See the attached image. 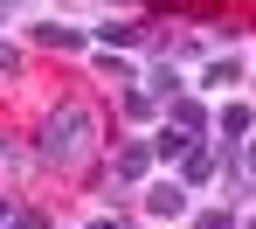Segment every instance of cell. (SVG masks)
Segmentation results:
<instances>
[{
    "mask_svg": "<svg viewBox=\"0 0 256 229\" xmlns=\"http://www.w3.org/2000/svg\"><path fill=\"white\" fill-rule=\"evenodd\" d=\"M35 160L42 167H90L97 160V146H104V118H97V104H48L42 118H35Z\"/></svg>",
    "mask_w": 256,
    "mask_h": 229,
    "instance_id": "6da1fadb",
    "label": "cell"
},
{
    "mask_svg": "<svg viewBox=\"0 0 256 229\" xmlns=\"http://www.w3.org/2000/svg\"><path fill=\"white\" fill-rule=\"evenodd\" d=\"M173 167H180L173 181H180V187H187V194H194V187H208L214 174H222V153H214V139H194V146H187V153H180Z\"/></svg>",
    "mask_w": 256,
    "mask_h": 229,
    "instance_id": "7a4b0ae2",
    "label": "cell"
},
{
    "mask_svg": "<svg viewBox=\"0 0 256 229\" xmlns=\"http://www.w3.org/2000/svg\"><path fill=\"white\" fill-rule=\"evenodd\" d=\"M152 167H160V160H152V139H125V146H118V160H111V181L146 187V181H152Z\"/></svg>",
    "mask_w": 256,
    "mask_h": 229,
    "instance_id": "3957f363",
    "label": "cell"
},
{
    "mask_svg": "<svg viewBox=\"0 0 256 229\" xmlns=\"http://www.w3.org/2000/svg\"><path fill=\"white\" fill-rule=\"evenodd\" d=\"M160 111H166V125H173V132H187V139H208V125H214V111L201 104V97H187V91L166 97Z\"/></svg>",
    "mask_w": 256,
    "mask_h": 229,
    "instance_id": "277c9868",
    "label": "cell"
},
{
    "mask_svg": "<svg viewBox=\"0 0 256 229\" xmlns=\"http://www.w3.org/2000/svg\"><path fill=\"white\" fill-rule=\"evenodd\" d=\"M194 201H187V187L180 181H146V215H160V222H180Z\"/></svg>",
    "mask_w": 256,
    "mask_h": 229,
    "instance_id": "5b68a950",
    "label": "cell"
},
{
    "mask_svg": "<svg viewBox=\"0 0 256 229\" xmlns=\"http://www.w3.org/2000/svg\"><path fill=\"white\" fill-rule=\"evenodd\" d=\"M28 42H35V49H62V56H84L90 35H84V28H70V21H35Z\"/></svg>",
    "mask_w": 256,
    "mask_h": 229,
    "instance_id": "8992f818",
    "label": "cell"
},
{
    "mask_svg": "<svg viewBox=\"0 0 256 229\" xmlns=\"http://www.w3.org/2000/svg\"><path fill=\"white\" fill-rule=\"evenodd\" d=\"M35 167H42V160H35V146H28L21 132H7V125H0V181H21V174H35Z\"/></svg>",
    "mask_w": 256,
    "mask_h": 229,
    "instance_id": "52a82bcc",
    "label": "cell"
},
{
    "mask_svg": "<svg viewBox=\"0 0 256 229\" xmlns=\"http://www.w3.org/2000/svg\"><path fill=\"white\" fill-rule=\"evenodd\" d=\"M228 84H242V56L236 49H214L201 63V91H228Z\"/></svg>",
    "mask_w": 256,
    "mask_h": 229,
    "instance_id": "ba28073f",
    "label": "cell"
},
{
    "mask_svg": "<svg viewBox=\"0 0 256 229\" xmlns=\"http://www.w3.org/2000/svg\"><path fill=\"white\" fill-rule=\"evenodd\" d=\"M214 125H222V146H242V139L256 132V104H242V97H228Z\"/></svg>",
    "mask_w": 256,
    "mask_h": 229,
    "instance_id": "9c48e42d",
    "label": "cell"
},
{
    "mask_svg": "<svg viewBox=\"0 0 256 229\" xmlns=\"http://www.w3.org/2000/svg\"><path fill=\"white\" fill-rule=\"evenodd\" d=\"M146 91L160 97V104H166V97H180V91H187V77H180V63H166V56H152V70H146Z\"/></svg>",
    "mask_w": 256,
    "mask_h": 229,
    "instance_id": "30bf717a",
    "label": "cell"
},
{
    "mask_svg": "<svg viewBox=\"0 0 256 229\" xmlns=\"http://www.w3.org/2000/svg\"><path fill=\"white\" fill-rule=\"evenodd\" d=\"M118 118H132V125L160 118V97H152V91H138V84H125V91H118Z\"/></svg>",
    "mask_w": 256,
    "mask_h": 229,
    "instance_id": "8fae6325",
    "label": "cell"
},
{
    "mask_svg": "<svg viewBox=\"0 0 256 229\" xmlns=\"http://www.w3.org/2000/svg\"><path fill=\"white\" fill-rule=\"evenodd\" d=\"M90 70H97V77H111V84H132V77H138V63H125V49H97V56H90Z\"/></svg>",
    "mask_w": 256,
    "mask_h": 229,
    "instance_id": "7c38bea8",
    "label": "cell"
},
{
    "mask_svg": "<svg viewBox=\"0 0 256 229\" xmlns=\"http://www.w3.org/2000/svg\"><path fill=\"white\" fill-rule=\"evenodd\" d=\"M236 222H242V215H236L228 201H222V208H187V229H236Z\"/></svg>",
    "mask_w": 256,
    "mask_h": 229,
    "instance_id": "4fadbf2b",
    "label": "cell"
},
{
    "mask_svg": "<svg viewBox=\"0 0 256 229\" xmlns=\"http://www.w3.org/2000/svg\"><path fill=\"white\" fill-rule=\"evenodd\" d=\"M187 146H194L187 132H173V125H160V132H152V160H166V167H173V160H180Z\"/></svg>",
    "mask_w": 256,
    "mask_h": 229,
    "instance_id": "5bb4252c",
    "label": "cell"
},
{
    "mask_svg": "<svg viewBox=\"0 0 256 229\" xmlns=\"http://www.w3.org/2000/svg\"><path fill=\"white\" fill-rule=\"evenodd\" d=\"M7 229H56V222H48V208H14Z\"/></svg>",
    "mask_w": 256,
    "mask_h": 229,
    "instance_id": "9a60e30c",
    "label": "cell"
},
{
    "mask_svg": "<svg viewBox=\"0 0 256 229\" xmlns=\"http://www.w3.org/2000/svg\"><path fill=\"white\" fill-rule=\"evenodd\" d=\"M236 174H250V181H256V139H242V146H236Z\"/></svg>",
    "mask_w": 256,
    "mask_h": 229,
    "instance_id": "2e32d148",
    "label": "cell"
},
{
    "mask_svg": "<svg viewBox=\"0 0 256 229\" xmlns=\"http://www.w3.org/2000/svg\"><path fill=\"white\" fill-rule=\"evenodd\" d=\"M7 70H21V49L14 42H0V77H7Z\"/></svg>",
    "mask_w": 256,
    "mask_h": 229,
    "instance_id": "e0dca14e",
    "label": "cell"
},
{
    "mask_svg": "<svg viewBox=\"0 0 256 229\" xmlns=\"http://www.w3.org/2000/svg\"><path fill=\"white\" fill-rule=\"evenodd\" d=\"M125 222H132V215H118V208H111V215H97L90 229H125Z\"/></svg>",
    "mask_w": 256,
    "mask_h": 229,
    "instance_id": "ac0fdd59",
    "label": "cell"
},
{
    "mask_svg": "<svg viewBox=\"0 0 256 229\" xmlns=\"http://www.w3.org/2000/svg\"><path fill=\"white\" fill-rule=\"evenodd\" d=\"M7 222H14V201H7V194H0V229H7Z\"/></svg>",
    "mask_w": 256,
    "mask_h": 229,
    "instance_id": "d6986e66",
    "label": "cell"
},
{
    "mask_svg": "<svg viewBox=\"0 0 256 229\" xmlns=\"http://www.w3.org/2000/svg\"><path fill=\"white\" fill-rule=\"evenodd\" d=\"M0 7H7V14H14V7H28V0H0Z\"/></svg>",
    "mask_w": 256,
    "mask_h": 229,
    "instance_id": "ffe728a7",
    "label": "cell"
},
{
    "mask_svg": "<svg viewBox=\"0 0 256 229\" xmlns=\"http://www.w3.org/2000/svg\"><path fill=\"white\" fill-rule=\"evenodd\" d=\"M236 229H256V215H242V222H236Z\"/></svg>",
    "mask_w": 256,
    "mask_h": 229,
    "instance_id": "44dd1931",
    "label": "cell"
},
{
    "mask_svg": "<svg viewBox=\"0 0 256 229\" xmlns=\"http://www.w3.org/2000/svg\"><path fill=\"white\" fill-rule=\"evenodd\" d=\"M111 7H138V0H111Z\"/></svg>",
    "mask_w": 256,
    "mask_h": 229,
    "instance_id": "7402d4cb",
    "label": "cell"
},
{
    "mask_svg": "<svg viewBox=\"0 0 256 229\" xmlns=\"http://www.w3.org/2000/svg\"><path fill=\"white\" fill-rule=\"evenodd\" d=\"M125 229H138V222H125Z\"/></svg>",
    "mask_w": 256,
    "mask_h": 229,
    "instance_id": "603a6c76",
    "label": "cell"
}]
</instances>
